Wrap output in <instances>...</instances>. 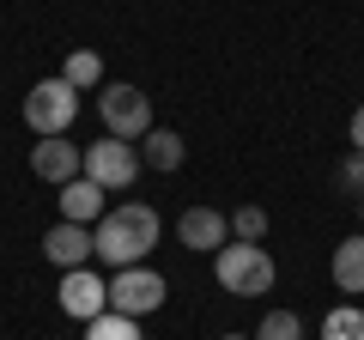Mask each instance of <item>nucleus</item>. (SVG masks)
Listing matches in <instances>:
<instances>
[{"instance_id":"nucleus-1","label":"nucleus","mask_w":364,"mask_h":340,"mask_svg":"<svg viewBox=\"0 0 364 340\" xmlns=\"http://www.w3.org/2000/svg\"><path fill=\"white\" fill-rule=\"evenodd\" d=\"M91 243H97V255H104L109 267H140L146 255L158 249V213L140 207V201L109 207L104 219L91 225Z\"/></svg>"},{"instance_id":"nucleus-2","label":"nucleus","mask_w":364,"mask_h":340,"mask_svg":"<svg viewBox=\"0 0 364 340\" xmlns=\"http://www.w3.org/2000/svg\"><path fill=\"white\" fill-rule=\"evenodd\" d=\"M213 274L231 298H261V292H273V255L261 243H225L213 255Z\"/></svg>"},{"instance_id":"nucleus-3","label":"nucleus","mask_w":364,"mask_h":340,"mask_svg":"<svg viewBox=\"0 0 364 340\" xmlns=\"http://www.w3.org/2000/svg\"><path fill=\"white\" fill-rule=\"evenodd\" d=\"M79 116V92L67 85V79H37L25 97V122L43 134V140H55V134H67V122Z\"/></svg>"},{"instance_id":"nucleus-4","label":"nucleus","mask_w":364,"mask_h":340,"mask_svg":"<svg viewBox=\"0 0 364 340\" xmlns=\"http://www.w3.org/2000/svg\"><path fill=\"white\" fill-rule=\"evenodd\" d=\"M97 110H104V128L109 140H146L152 134V97L134 92V85H104V97H97Z\"/></svg>"},{"instance_id":"nucleus-5","label":"nucleus","mask_w":364,"mask_h":340,"mask_svg":"<svg viewBox=\"0 0 364 340\" xmlns=\"http://www.w3.org/2000/svg\"><path fill=\"white\" fill-rule=\"evenodd\" d=\"M85 176L104 188V195L134 188V176H140V152H134L128 140H97V146H85Z\"/></svg>"},{"instance_id":"nucleus-6","label":"nucleus","mask_w":364,"mask_h":340,"mask_svg":"<svg viewBox=\"0 0 364 340\" xmlns=\"http://www.w3.org/2000/svg\"><path fill=\"white\" fill-rule=\"evenodd\" d=\"M158 304H164V280L152 274V267H122L116 280H109V310L116 316H152Z\"/></svg>"},{"instance_id":"nucleus-7","label":"nucleus","mask_w":364,"mask_h":340,"mask_svg":"<svg viewBox=\"0 0 364 340\" xmlns=\"http://www.w3.org/2000/svg\"><path fill=\"white\" fill-rule=\"evenodd\" d=\"M61 310L79 316V322H97V316L109 310V286L91 274V267H67L61 274Z\"/></svg>"},{"instance_id":"nucleus-8","label":"nucleus","mask_w":364,"mask_h":340,"mask_svg":"<svg viewBox=\"0 0 364 340\" xmlns=\"http://www.w3.org/2000/svg\"><path fill=\"white\" fill-rule=\"evenodd\" d=\"M31 170H37L43 183H73L79 170H85V146H73V140H43V146H31Z\"/></svg>"},{"instance_id":"nucleus-9","label":"nucleus","mask_w":364,"mask_h":340,"mask_svg":"<svg viewBox=\"0 0 364 340\" xmlns=\"http://www.w3.org/2000/svg\"><path fill=\"white\" fill-rule=\"evenodd\" d=\"M43 255H49V262L61 267V274H67V267H85L91 255H97V243H91V225H73V219H61L49 237H43Z\"/></svg>"},{"instance_id":"nucleus-10","label":"nucleus","mask_w":364,"mask_h":340,"mask_svg":"<svg viewBox=\"0 0 364 340\" xmlns=\"http://www.w3.org/2000/svg\"><path fill=\"white\" fill-rule=\"evenodd\" d=\"M176 237H182V249H213V255H219L225 237H231V225H225V213H213V207H188L176 219Z\"/></svg>"},{"instance_id":"nucleus-11","label":"nucleus","mask_w":364,"mask_h":340,"mask_svg":"<svg viewBox=\"0 0 364 340\" xmlns=\"http://www.w3.org/2000/svg\"><path fill=\"white\" fill-rule=\"evenodd\" d=\"M61 219H73V225H97V219H104V188L91 183V176L61 183Z\"/></svg>"},{"instance_id":"nucleus-12","label":"nucleus","mask_w":364,"mask_h":340,"mask_svg":"<svg viewBox=\"0 0 364 340\" xmlns=\"http://www.w3.org/2000/svg\"><path fill=\"white\" fill-rule=\"evenodd\" d=\"M140 158L152 170H182V158H188V146H182V134H170V128H152L140 140Z\"/></svg>"},{"instance_id":"nucleus-13","label":"nucleus","mask_w":364,"mask_h":340,"mask_svg":"<svg viewBox=\"0 0 364 340\" xmlns=\"http://www.w3.org/2000/svg\"><path fill=\"white\" fill-rule=\"evenodd\" d=\"M334 286L340 292H364V231L334 249Z\"/></svg>"},{"instance_id":"nucleus-14","label":"nucleus","mask_w":364,"mask_h":340,"mask_svg":"<svg viewBox=\"0 0 364 340\" xmlns=\"http://www.w3.org/2000/svg\"><path fill=\"white\" fill-rule=\"evenodd\" d=\"M61 79L73 85V92H91V85L104 79V61H97L91 49H73V55H67V67H61Z\"/></svg>"},{"instance_id":"nucleus-15","label":"nucleus","mask_w":364,"mask_h":340,"mask_svg":"<svg viewBox=\"0 0 364 340\" xmlns=\"http://www.w3.org/2000/svg\"><path fill=\"white\" fill-rule=\"evenodd\" d=\"M322 340H364V310H358V304H340V310H328Z\"/></svg>"},{"instance_id":"nucleus-16","label":"nucleus","mask_w":364,"mask_h":340,"mask_svg":"<svg viewBox=\"0 0 364 340\" xmlns=\"http://www.w3.org/2000/svg\"><path fill=\"white\" fill-rule=\"evenodd\" d=\"M85 340H140V322H134V316L104 310L97 322H85Z\"/></svg>"},{"instance_id":"nucleus-17","label":"nucleus","mask_w":364,"mask_h":340,"mask_svg":"<svg viewBox=\"0 0 364 340\" xmlns=\"http://www.w3.org/2000/svg\"><path fill=\"white\" fill-rule=\"evenodd\" d=\"M255 340H304V322H298L291 310H273V316H261Z\"/></svg>"},{"instance_id":"nucleus-18","label":"nucleus","mask_w":364,"mask_h":340,"mask_svg":"<svg viewBox=\"0 0 364 340\" xmlns=\"http://www.w3.org/2000/svg\"><path fill=\"white\" fill-rule=\"evenodd\" d=\"M231 231H237V243H261V237H267V213H261V207H237L231 213Z\"/></svg>"},{"instance_id":"nucleus-19","label":"nucleus","mask_w":364,"mask_h":340,"mask_svg":"<svg viewBox=\"0 0 364 340\" xmlns=\"http://www.w3.org/2000/svg\"><path fill=\"white\" fill-rule=\"evenodd\" d=\"M340 183H346V188H358V195H364V152H352L346 164H340Z\"/></svg>"},{"instance_id":"nucleus-20","label":"nucleus","mask_w":364,"mask_h":340,"mask_svg":"<svg viewBox=\"0 0 364 340\" xmlns=\"http://www.w3.org/2000/svg\"><path fill=\"white\" fill-rule=\"evenodd\" d=\"M352 152H364V104L352 110Z\"/></svg>"},{"instance_id":"nucleus-21","label":"nucleus","mask_w":364,"mask_h":340,"mask_svg":"<svg viewBox=\"0 0 364 340\" xmlns=\"http://www.w3.org/2000/svg\"><path fill=\"white\" fill-rule=\"evenodd\" d=\"M219 340H243V334H219Z\"/></svg>"},{"instance_id":"nucleus-22","label":"nucleus","mask_w":364,"mask_h":340,"mask_svg":"<svg viewBox=\"0 0 364 340\" xmlns=\"http://www.w3.org/2000/svg\"><path fill=\"white\" fill-rule=\"evenodd\" d=\"M358 219H364V195H358Z\"/></svg>"}]
</instances>
